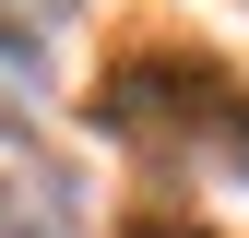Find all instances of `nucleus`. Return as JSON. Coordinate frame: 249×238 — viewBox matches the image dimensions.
<instances>
[{"mask_svg":"<svg viewBox=\"0 0 249 238\" xmlns=\"http://www.w3.org/2000/svg\"><path fill=\"white\" fill-rule=\"evenodd\" d=\"M95 119L119 143H154V155H190V167H249V83L190 48H131L107 72Z\"/></svg>","mask_w":249,"mask_h":238,"instance_id":"1","label":"nucleus"},{"mask_svg":"<svg viewBox=\"0 0 249 238\" xmlns=\"http://www.w3.org/2000/svg\"><path fill=\"white\" fill-rule=\"evenodd\" d=\"M131 238H202V226H154V215H142V226H131Z\"/></svg>","mask_w":249,"mask_h":238,"instance_id":"2","label":"nucleus"},{"mask_svg":"<svg viewBox=\"0 0 249 238\" xmlns=\"http://www.w3.org/2000/svg\"><path fill=\"white\" fill-rule=\"evenodd\" d=\"M0 238H24V226H12V202H0Z\"/></svg>","mask_w":249,"mask_h":238,"instance_id":"3","label":"nucleus"}]
</instances>
